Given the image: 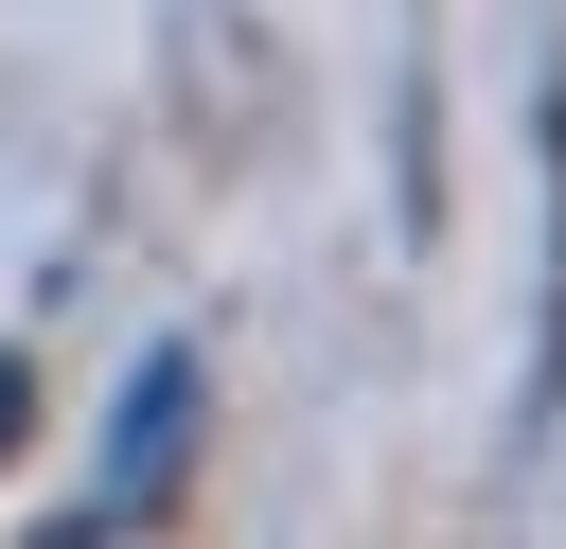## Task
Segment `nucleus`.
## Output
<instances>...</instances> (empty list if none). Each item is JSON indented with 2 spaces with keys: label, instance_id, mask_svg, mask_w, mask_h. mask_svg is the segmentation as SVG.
Masks as SVG:
<instances>
[{
  "label": "nucleus",
  "instance_id": "nucleus-1",
  "mask_svg": "<svg viewBox=\"0 0 566 549\" xmlns=\"http://www.w3.org/2000/svg\"><path fill=\"white\" fill-rule=\"evenodd\" d=\"M177 460H195V354H142V372H124V443H106L88 514H159V496H177Z\"/></svg>",
  "mask_w": 566,
  "mask_h": 549
}]
</instances>
